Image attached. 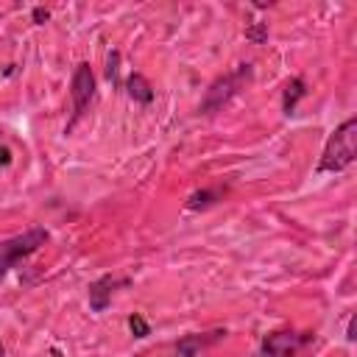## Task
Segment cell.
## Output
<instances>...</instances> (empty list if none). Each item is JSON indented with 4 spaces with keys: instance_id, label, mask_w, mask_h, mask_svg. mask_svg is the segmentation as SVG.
Segmentation results:
<instances>
[{
    "instance_id": "6da1fadb",
    "label": "cell",
    "mask_w": 357,
    "mask_h": 357,
    "mask_svg": "<svg viewBox=\"0 0 357 357\" xmlns=\"http://www.w3.org/2000/svg\"><path fill=\"white\" fill-rule=\"evenodd\" d=\"M357 159V117H346L326 139L315 173H340Z\"/></svg>"
},
{
    "instance_id": "7a4b0ae2",
    "label": "cell",
    "mask_w": 357,
    "mask_h": 357,
    "mask_svg": "<svg viewBox=\"0 0 357 357\" xmlns=\"http://www.w3.org/2000/svg\"><path fill=\"white\" fill-rule=\"evenodd\" d=\"M251 75H254V67L245 61V64H237L231 73H226V75H220V78H215L212 84H209V89H206V95H204V100H201V106H198V112L201 114H206V117H212V114H218L248 81H251Z\"/></svg>"
},
{
    "instance_id": "3957f363",
    "label": "cell",
    "mask_w": 357,
    "mask_h": 357,
    "mask_svg": "<svg viewBox=\"0 0 357 357\" xmlns=\"http://www.w3.org/2000/svg\"><path fill=\"white\" fill-rule=\"evenodd\" d=\"M47 240H50V234H47V229H42V226H31V229H25V231L17 234V237L0 240V279H3L11 268H17L25 257H31L33 251H39Z\"/></svg>"
},
{
    "instance_id": "277c9868",
    "label": "cell",
    "mask_w": 357,
    "mask_h": 357,
    "mask_svg": "<svg viewBox=\"0 0 357 357\" xmlns=\"http://www.w3.org/2000/svg\"><path fill=\"white\" fill-rule=\"evenodd\" d=\"M95 98V73L89 67V61H78L75 70H73V78H70V100H73V117L64 128V134H70L75 128V123L86 114L89 103Z\"/></svg>"
},
{
    "instance_id": "5b68a950",
    "label": "cell",
    "mask_w": 357,
    "mask_h": 357,
    "mask_svg": "<svg viewBox=\"0 0 357 357\" xmlns=\"http://www.w3.org/2000/svg\"><path fill=\"white\" fill-rule=\"evenodd\" d=\"M315 340L312 332H293V329H279L268 332L259 343V351L254 357H296L304 346Z\"/></svg>"
},
{
    "instance_id": "8992f818",
    "label": "cell",
    "mask_w": 357,
    "mask_h": 357,
    "mask_svg": "<svg viewBox=\"0 0 357 357\" xmlns=\"http://www.w3.org/2000/svg\"><path fill=\"white\" fill-rule=\"evenodd\" d=\"M128 284H131V279H120V276H112V273L98 276V279L89 282V287H86V293H89V310H92V312H103V310L112 304L114 290H123V287H128Z\"/></svg>"
},
{
    "instance_id": "52a82bcc",
    "label": "cell",
    "mask_w": 357,
    "mask_h": 357,
    "mask_svg": "<svg viewBox=\"0 0 357 357\" xmlns=\"http://www.w3.org/2000/svg\"><path fill=\"white\" fill-rule=\"evenodd\" d=\"M229 332L226 329H209V332H190V335H181L176 340V354L178 357H198L204 349L220 343Z\"/></svg>"
},
{
    "instance_id": "ba28073f",
    "label": "cell",
    "mask_w": 357,
    "mask_h": 357,
    "mask_svg": "<svg viewBox=\"0 0 357 357\" xmlns=\"http://www.w3.org/2000/svg\"><path fill=\"white\" fill-rule=\"evenodd\" d=\"M126 95H128L134 103H139V106L153 103V86H151V81H148L142 73H131V75L126 78Z\"/></svg>"
},
{
    "instance_id": "9c48e42d",
    "label": "cell",
    "mask_w": 357,
    "mask_h": 357,
    "mask_svg": "<svg viewBox=\"0 0 357 357\" xmlns=\"http://www.w3.org/2000/svg\"><path fill=\"white\" fill-rule=\"evenodd\" d=\"M223 195H226V187H223V184H215V187H201V190H195V192H190V195H187V209H190V212L209 209L212 204L223 201Z\"/></svg>"
},
{
    "instance_id": "30bf717a",
    "label": "cell",
    "mask_w": 357,
    "mask_h": 357,
    "mask_svg": "<svg viewBox=\"0 0 357 357\" xmlns=\"http://www.w3.org/2000/svg\"><path fill=\"white\" fill-rule=\"evenodd\" d=\"M307 95V81L301 78V75H296V78H290L287 84H284V89H282V112L290 117V114H296V106H298V100Z\"/></svg>"
},
{
    "instance_id": "8fae6325",
    "label": "cell",
    "mask_w": 357,
    "mask_h": 357,
    "mask_svg": "<svg viewBox=\"0 0 357 357\" xmlns=\"http://www.w3.org/2000/svg\"><path fill=\"white\" fill-rule=\"evenodd\" d=\"M245 39L254 42V45H265V42H268V22L257 20V22H251V25H245Z\"/></svg>"
},
{
    "instance_id": "7c38bea8",
    "label": "cell",
    "mask_w": 357,
    "mask_h": 357,
    "mask_svg": "<svg viewBox=\"0 0 357 357\" xmlns=\"http://www.w3.org/2000/svg\"><path fill=\"white\" fill-rule=\"evenodd\" d=\"M128 329H131V335H134V337H148V335H151V324H148L139 312L128 315Z\"/></svg>"
},
{
    "instance_id": "4fadbf2b",
    "label": "cell",
    "mask_w": 357,
    "mask_h": 357,
    "mask_svg": "<svg viewBox=\"0 0 357 357\" xmlns=\"http://www.w3.org/2000/svg\"><path fill=\"white\" fill-rule=\"evenodd\" d=\"M117 73H120V53L112 50L109 59H106V78H109L112 84H120V81H117Z\"/></svg>"
},
{
    "instance_id": "5bb4252c",
    "label": "cell",
    "mask_w": 357,
    "mask_h": 357,
    "mask_svg": "<svg viewBox=\"0 0 357 357\" xmlns=\"http://www.w3.org/2000/svg\"><path fill=\"white\" fill-rule=\"evenodd\" d=\"M31 20H33V22H36V25H45V22H47V20H50V11H47V8H45V6H36V8H33V11H31Z\"/></svg>"
},
{
    "instance_id": "9a60e30c",
    "label": "cell",
    "mask_w": 357,
    "mask_h": 357,
    "mask_svg": "<svg viewBox=\"0 0 357 357\" xmlns=\"http://www.w3.org/2000/svg\"><path fill=\"white\" fill-rule=\"evenodd\" d=\"M346 340H354V318H349V326H346Z\"/></svg>"
},
{
    "instance_id": "2e32d148",
    "label": "cell",
    "mask_w": 357,
    "mask_h": 357,
    "mask_svg": "<svg viewBox=\"0 0 357 357\" xmlns=\"http://www.w3.org/2000/svg\"><path fill=\"white\" fill-rule=\"evenodd\" d=\"M0 357H6V349H3V343H0Z\"/></svg>"
}]
</instances>
